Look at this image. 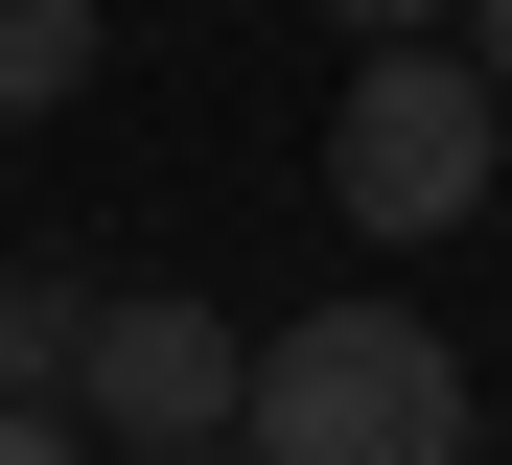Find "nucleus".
Here are the masks:
<instances>
[{
    "instance_id": "1",
    "label": "nucleus",
    "mask_w": 512,
    "mask_h": 465,
    "mask_svg": "<svg viewBox=\"0 0 512 465\" xmlns=\"http://www.w3.org/2000/svg\"><path fill=\"white\" fill-rule=\"evenodd\" d=\"M233 442L256 465H466V349L419 303H303V326H256Z\"/></svg>"
},
{
    "instance_id": "2",
    "label": "nucleus",
    "mask_w": 512,
    "mask_h": 465,
    "mask_svg": "<svg viewBox=\"0 0 512 465\" xmlns=\"http://www.w3.org/2000/svg\"><path fill=\"white\" fill-rule=\"evenodd\" d=\"M326 186H350V233H466L489 186H512V93L466 70V47H373L350 70V117H326Z\"/></svg>"
},
{
    "instance_id": "3",
    "label": "nucleus",
    "mask_w": 512,
    "mask_h": 465,
    "mask_svg": "<svg viewBox=\"0 0 512 465\" xmlns=\"http://www.w3.org/2000/svg\"><path fill=\"white\" fill-rule=\"evenodd\" d=\"M233 396H256V326L163 303V279H117V303H94V349H70V419H94L117 465H187V442H233Z\"/></svg>"
},
{
    "instance_id": "4",
    "label": "nucleus",
    "mask_w": 512,
    "mask_h": 465,
    "mask_svg": "<svg viewBox=\"0 0 512 465\" xmlns=\"http://www.w3.org/2000/svg\"><path fill=\"white\" fill-rule=\"evenodd\" d=\"M94 93V0H0V140Z\"/></svg>"
},
{
    "instance_id": "5",
    "label": "nucleus",
    "mask_w": 512,
    "mask_h": 465,
    "mask_svg": "<svg viewBox=\"0 0 512 465\" xmlns=\"http://www.w3.org/2000/svg\"><path fill=\"white\" fill-rule=\"evenodd\" d=\"M70 349H94V303H70V279H0V419H47Z\"/></svg>"
},
{
    "instance_id": "6",
    "label": "nucleus",
    "mask_w": 512,
    "mask_h": 465,
    "mask_svg": "<svg viewBox=\"0 0 512 465\" xmlns=\"http://www.w3.org/2000/svg\"><path fill=\"white\" fill-rule=\"evenodd\" d=\"M326 24H350V47H443L466 0H326Z\"/></svg>"
},
{
    "instance_id": "7",
    "label": "nucleus",
    "mask_w": 512,
    "mask_h": 465,
    "mask_svg": "<svg viewBox=\"0 0 512 465\" xmlns=\"http://www.w3.org/2000/svg\"><path fill=\"white\" fill-rule=\"evenodd\" d=\"M0 465H94V419H70V396H47V419H0Z\"/></svg>"
},
{
    "instance_id": "8",
    "label": "nucleus",
    "mask_w": 512,
    "mask_h": 465,
    "mask_svg": "<svg viewBox=\"0 0 512 465\" xmlns=\"http://www.w3.org/2000/svg\"><path fill=\"white\" fill-rule=\"evenodd\" d=\"M466 70H489V93H512V0H466Z\"/></svg>"
},
{
    "instance_id": "9",
    "label": "nucleus",
    "mask_w": 512,
    "mask_h": 465,
    "mask_svg": "<svg viewBox=\"0 0 512 465\" xmlns=\"http://www.w3.org/2000/svg\"><path fill=\"white\" fill-rule=\"evenodd\" d=\"M187 465H256V442H187Z\"/></svg>"
}]
</instances>
